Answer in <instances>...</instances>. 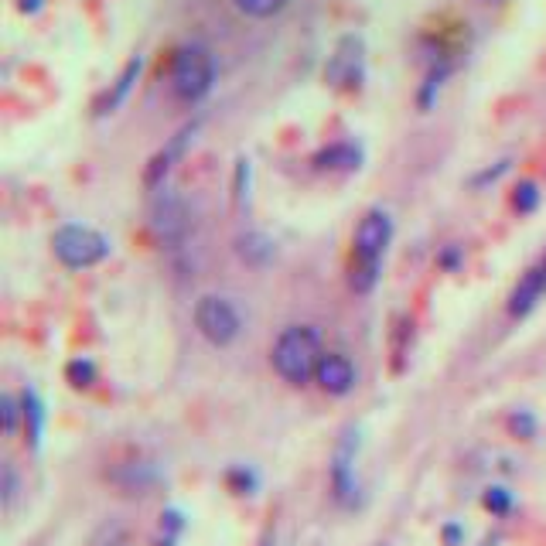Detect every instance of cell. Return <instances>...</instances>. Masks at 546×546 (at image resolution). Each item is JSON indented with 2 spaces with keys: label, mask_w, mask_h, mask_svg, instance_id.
I'll list each match as a JSON object with an SVG mask.
<instances>
[{
  "label": "cell",
  "mask_w": 546,
  "mask_h": 546,
  "mask_svg": "<svg viewBox=\"0 0 546 546\" xmlns=\"http://www.w3.org/2000/svg\"><path fill=\"white\" fill-rule=\"evenodd\" d=\"M393 239V219L386 209H369L362 215L359 229L352 239V273L349 287L355 294H372L379 284V270H383V256L390 250Z\"/></svg>",
  "instance_id": "obj_1"
},
{
  "label": "cell",
  "mask_w": 546,
  "mask_h": 546,
  "mask_svg": "<svg viewBox=\"0 0 546 546\" xmlns=\"http://www.w3.org/2000/svg\"><path fill=\"white\" fill-rule=\"evenodd\" d=\"M321 355V335L314 325H291L277 335L270 349V366L294 390H304V386L314 383V369H318Z\"/></svg>",
  "instance_id": "obj_2"
},
{
  "label": "cell",
  "mask_w": 546,
  "mask_h": 546,
  "mask_svg": "<svg viewBox=\"0 0 546 546\" xmlns=\"http://www.w3.org/2000/svg\"><path fill=\"white\" fill-rule=\"evenodd\" d=\"M171 93H175L181 103H198L212 93V82H215V62L212 55L205 52L202 45H185L175 52L171 59Z\"/></svg>",
  "instance_id": "obj_3"
},
{
  "label": "cell",
  "mask_w": 546,
  "mask_h": 546,
  "mask_svg": "<svg viewBox=\"0 0 546 546\" xmlns=\"http://www.w3.org/2000/svg\"><path fill=\"white\" fill-rule=\"evenodd\" d=\"M52 250L69 270H86L110 256V239L89 226H79V222H65L55 229Z\"/></svg>",
  "instance_id": "obj_4"
},
{
  "label": "cell",
  "mask_w": 546,
  "mask_h": 546,
  "mask_svg": "<svg viewBox=\"0 0 546 546\" xmlns=\"http://www.w3.org/2000/svg\"><path fill=\"white\" fill-rule=\"evenodd\" d=\"M195 328L215 349H229L243 332V318H239L236 304L229 297L205 294L195 301Z\"/></svg>",
  "instance_id": "obj_5"
},
{
  "label": "cell",
  "mask_w": 546,
  "mask_h": 546,
  "mask_svg": "<svg viewBox=\"0 0 546 546\" xmlns=\"http://www.w3.org/2000/svg\"><path fill=\"white\" fill-rule=\"evenodd\" d=\"M147 229L161 246H178L185 243L192 219H188L185 198L175 195L171 188H157L151 198V209H147Z\"/></svg>",
  "instance_id": "obj_6"
},
{
  "label": "cell",
  "mask_w": 546,
  "mask_h": 546,
  "mask_svg": "<svg viewBox=\"0 0 546 546\" xmlns=\"http://www.w3.org/2000/svg\"><path fill=\"white\" fill-rule=\"evenodd\" d=\"M362 72H366V45L359 35H345L325 65V79L338 89H359Z\"/></svg>",
  "instance_id": "obj_7"
},
{
  "label": "cell",
  "mask_w": 546,
  "mask_h": 546,
  "mask_svg": "<svg viewBox=\"0 0 546 546\" xmlns=\"http://www.w3.org/2000/svg\"><path fill=\"white\" fill-rule=\"evenodd\" d=\"M355 451H359V434H345L332 458V495L338 506L352 509L359 502V478H355Z\"/></svg>",
  "instance_id": "obj_8"
},
{
  "label": "cell",
  "mask_w": 546,
  "mask_h": 546,
  "mask_svg": "<svg viewBox=\"0 0 546 546\" xmlns=\"http://www.w3.org/2000/svg\"><path fill=\"white\" fill-rule=\"evenodd\" d=\"M359 383V372H355V362L345 352H325L314 369V386H318L325 396H349Z\"/></svg>",
  "instance_id": "obj_9"
},
{
  "label": "cell",
  "mask_w": 546,
  "mask_h": 546,
  "mask_svg": "<svg viewBox=\"0 0 546 546\" xmlns=\"http://www.w3.org/2000/svg\"><path fill=\"white\" fill-rule=\"evenodd\" d=\"M195 134H198V120H192V123H185V127L178 130L175 137L168 140V144L157 151L151 161H147V171H144V185L151 188V192H157V188H164V178L171 175V168L185 157V151H188V144L195 140Z\"/></svg>",
  "instance_id": "obj_10"
},
{
  "label": "cell",
  "mask_w": 546,
  "mask_h": 546,
  "mask_svg": "<svg viewBox=\"0 0 546 546\" xmlns=\"http://www.w3.org/2000/svg\"><path fill=\"white\" fill-rule=\"evenodd\" d=\"M543 297H546V253H543V260L533 263V267H529L523 277H519V284L509 291V301H506L509 318L512 321L529 318Z\"/></svg>",
  "instance_id": "obj_11"
},
{
  "label": "cell",
  "mask_w": 546,
  "mask_h": 546,
  "mask_svg": "<svg viewBox=\"0 0 546 546\" xmlns=\"http://www.w3.org/2000/svg\"><path fill=\"white\" fill-rule=\"evenodd\" d=\"M140 69H144V59H140V55H134V59L123 65V72L117 76V82H113V89H106V93L96 99V117H106V113H117L120 110L123 99L130 96L134 82L140 79Z\"/></svg>",
  "instance_id": "obj_12"
},
{
  "label": "cell",
  "mask_w": 546,
  "mask_h": 546,
  "mask_svg": "<svg viewBox=\"0 0 546 546\" xmlns=\"http://www.w3.org/2000/svg\"><path fill=\"white\" fill-rule=\"evenodd\" d=\"M21 410H24V441L31 444V448H41V437H45V403H41V396L31 390V386H24L21 390Z\"/></svg>",
  "instance_id": "obj_13"
},
{
  "label": "cell",
  "mask_w": 546,
  "mask_h": 546,
  "mask_svg": "<svg viewBox=\"0 0 546 546\" xmlns=\"http://www.w3.org/2000/svg\"><path fill=\"white\" fill-rule=\"evenodd\" d=\"M359 164H362V151L355 144H345V140L314 154V168L318 171H355Z\"/></svg>",
  "instance_id": "obj_14"
},
{
  "label": "cell",
  "mask_w": 546,
  "mask_h": 546,
  "mask_svg": "<svg viewBox=\"0 0 546 546\" xmlns=\"http://www.w3.org/2000/svg\"><path fill=\"white\" fill-rule=\"evenodd\" d=\"M113 482L130 495H151V488L161 482V475L151 465H144V461H134V465H123V471Z\"/></svg>",
  "instance_id": "obj_15"
},
{
  "label": "cell",
  "mask_w": 546,
  "mask_h": 546,
  "mask_svg": "<svg viewBox=\"0 0 546 546\" xmlns=\"http://www.w3.org/2000/svg\"><path fill=\"white\" fill-rule=\"evenodd\" d=\"M236 253L246 267H267L273 260V239L263 233H243L236 239Z\"/></svg>",
  "instance_id": "obj_16"
},
{
  "label": "cell",
  "mask_w": 546,
  "mask_h": 546,
  "mask_svg": "<svg viewBox=\"0 0 546 546\" xmlns=\"http://www.w3.org/2000/svg\"><path fill=\"white\" fill-rule=\"evenodd\" d=\"M222 482H226V488L236 499H253V495L260 492V471L253 465H229Z\"/></svg>",
  "instance_id": "obj_17"
},
{
  "label": "cell",
  "mask_w": 546,
  "mask_h": 546,
  "mask_svg": "<svg viewBox=\"0 0 546 546\" xmlns=\"http://www.w3.org/2000/svg\"><path fill=\"white\" fill-rule=\"evenodd\" d=\"M65 383H69L72 390H79V393L93 390V386L99 383V369H96V362L89 359V355H79V359L65 362Z\"/></svg>",
  "instance_id": "obj_18"
},
{
  "label": "cell",
  "mask_w": 546,
  "mask_h": 546,
  "mask_svg": "<svg viewBox=\"0 0 546 546\" xmlns=\"http://www.w3.org/2000/svg\"><path fill=\"white\" fill-rule=\"evenodd\" d=\"M482 509L495 519H506L512 516V509H516V495H512V488L506 485H488L482 492Z\"/></svg>",
  "instance_id": "obj_19"
},
{
  "label": "cell",
  "mask_w": 546,
  "mask_h": 546,
  "mask_svg": "<svg viewBox=\"0 0 546 546\" xmlns=\"http://www.w3.org/2000/svg\"><path fill=\"white\" fill-rule=\"evenodd\" d=\"M506 430L516 441H536V434H540V420H536V413L533 410H509V417H506Z\"/></svg>",
  "instance_id": "obj_20"
},
{
  "label": "cell",
  "mask_w": 546,
  "mask_h": 546,
  "mask_svg": "<svg viewBox=\"0 0 546 546\" xmlns=\"http://www.w3.org/2000/svg\"><path fill=\"white\" fill-rule=\"evenodd\" d=\"M540 185H536L533 178L519 181L516 188H512V209H516L519 215H533L536 209H540Z\"/></svg>",
  "instance_id": "obj_21"
},
{
  "label": "cell",
  "mask_w": 546,
  "mask_h": 546,
  "mask_svg": "<svg viewBox=\"0 0 546 546\" xmlns=\"http://www.w3.org/2000/svg\"><path fill=\"white\" fill-rule=\"evenodd\" d=\"M0 424H4V434L14 437L24 427V410H21V396L4 393L0 396Z\"/></svg>",
  "instance_id": "obj_22"
},
{
  "label": "cell",
  "mask_w": 546,
  "mask_h": 546,
  "mask_svg": "<svg viewBox=\"0 0 546 546\" xmlns=\"http://www.w3.org/2000/svg\"><path fill=\"white\" fill-rule=\"evenodd\" d=\"M236 11L246 14V18H256V21H267L273 14H280L287 7V0H233Z\"/></svg>",
  "instance_id": "obj_23"
},
{
  "label": "cell",
  "mask_w": 546,
  "mask_h": 546,
  "mask_svg": "<svg viewBox=\"0 0 546 546\" xmlns=\"http://www.w3.org/2000/svg\"><path fill=\"white\" fill-rule=\"evenodd\" d=\"M185 529H188V519H185V512H181V509H164L161 512V523H157V533H161V536L181 540V536H185Z\"/></svg>",
  "instance_id": "obj_24"
},
{
  "label": "cell",
  "mask_w": 546,
  "mask_h": 546,
  "mask_svg": "<svg viewBox=\"0 0 546 546\" xmlns=\"http://www.w3.org/2000/svg\"><path fill=\"white\" fill-rule=\"evenodd\" d=\"M448 72H451V65H441V69H434V72L427 76L424 89H420V96H417L420 110H430V103H434V96L441 93V82L448 79Z\"/></svg>",
  "instance_id": "obj_25"
},
{
  "label": "cell",
  "mask_w": 546,
  "mask_h": 546,
  "mask_svg": "<svg viewBox=\"0 0 546 546\" xmlns=\"http://www.w3.org/2000/svg\"><path fill=\"white\" fill-rule=\"evenodd\" d=\"M236 205H246L250 202V161H246V157H239L236 161Z\"/></svg>",
  "instance_id": "obj_26"
},
{
  "label": "cell",
  "mask_w": 546,
  "mask_h": 546,
  "mask_svg": "<svg viewBox=\"0 0 546 546\" xmlns=\"http://www.w3.org/2000/svg\"><path fill=\"white\" fill-rule=\"evenodd\" d=\"M461 263H465V250H461V246H444V250L437 253V270L444 273H458Z\"/></svg>",
  "instance_id": "obj_27"
},
{
  "label": "cell",
  "mask_w": 546,
  "mask_h": 546,
  "mask_svg": "<svg viewBox=\"0 0 546 546\" xmlns=\"http://www.w3.org/2000/svg\"><path fill=\"white\" fill-rule=\"evenodd\" d=\"M509 168H512V161L506 157V161H499V164H495V168H485V171H478V175L471 178V185H475V188H485V185H492V181H499L502 175H506Z\"/></svg>",
  "instance_id": "obj_28"
},
{
  "label": "cell",
  "mask_w": 546,
  "mask_h": 546,
  "mask_svg": "<svg viewBox=\"0 0 546 546\" xmlns=\"http://www.w3.org/2000/svg\"><path fill=\"white\" fill-rule=\"evenodd\" d=\"M441 543L444 546H465V526L454 523V519H451V523H444L441 526Z\"/></svg>",
  "instance_id": "obj_29"
},
{
  "label": "cell",
  "mask_w": 546,
  "mask_h": 546,
  "mask_svg": "<svg viewBox=\"0 0 546 546\" xmlns=\"http://www.w3.org/2000/svg\"><path fill=\"white\" fill-rule=\"evenodd\" d=\"M14 495H18V475H14V465H4V506H14Z\"/></svg>",
  "instance_id": "obj_30"
},
{
  "label": "cell",
  "mask_w": 546,
  "mask_h": 546,
  "mask_svg": "<svg viewBox=\"0 0 546 546\" xmlns=\"http://www.w3.org/2000/svg\"><path fill=\"white\" fill-rule=\"evenodd\" d=\"M45 7V0H18V11L21 14H38Z\"/></svg>",
  "instance_id": "obj_31"
},
{
  "label": "cell",
  "mask_w": 546,
  "mask_h": 546,
  "mask_svg": "<svg viewBox=\"0 0 546 546\" xmlns=\"http://www.w3.org/2000/svg\"><path fill=\"white\" fill-rule=\"evenodd\" d=\"M110 546H127V543H123V540H117V543H110Z\"/></svg>",
  "instance_id": "obj_32"
},
{
  "label": "cell",
  "mask_w": 546,
  "mask_h": 546,
  "mask_svg": "<svg viewBox=\"0 0 546 546\" xmlns=\"http://www.w3.org/2000/svg\"><path fill=\"white\" fill-rule=\"evenodd\" d=\"M482 4H492V0H482Z\"/></svg>",
  "instance_id": "obj_33"
},
{
  "label": "cell",
  "mask_w": 546,
  "mask_h": 546,
  "mask_svg": "<svg viewBox=\"0 0 546 546\" xmlns=\"http://www.w3.org/2000/svg\"><path fill=\"white\" fill-rule=\"evenodd\" d=\"M376 546H386V543H376Z\"/></svg>",
  "instance_id": "obj_34"
}]
</instances>
